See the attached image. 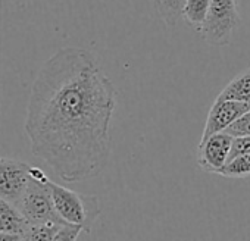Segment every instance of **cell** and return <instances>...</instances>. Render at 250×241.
<instances>
[{
  "label": "cell",
  "instance_id": "6da1fadb",
  "mask_svg": "<svg viewBox=\"0 0 250 241\" xmlns=\"http://www.w3.org/2000/svg\"><path fill=\"white\" fill-rule=\"evenodd\" d=\"M116 94L91 52L59 49L30 91L24 130L33 155L66 182L99 175L110 155Z\"/></svg>",
  "mask_w": 250,
  "mask_h": 241
},
{
  "label": "cell",
  "instance_id": "7a4b0ae2",
  "mask_svg": "<svg viewBox=\"0 0 250 241\" xmlns=\"http://www.w3.org/2000/svg\"><path fill=\"white\" fill-rule=\"evenodd\" d=\"M47 187L61 221L68 225L81 226L84 232H90L93 223L100 215L97 196L77 193L53 182L52 180H47Z\"/></svg>",
  "mask_w": 250,
  "mask_h": 241
},
{
  "label": "cell",
  "instance_id": "3957f363",
  "mask_svg": "<svg viewBox=\"0 0 250 241\" xmlns=\"http://www.w3.org/2000/svg\"><path fill=\"white\" fill-rule=\"evenodd\" d=\"M31 181L18 203V209L24 215L28 223H46V222H61L58 216L50 190L47 187V175L37 166H31Z\"/></svg>",
  "mask_w": 250,
  "mask_h": 241
},
{
  "label": "cell",
  "instance_id": "277c9868",
  "mask_svg": "<svg viewBox=\"0 0 250 241\" xmlns=\"http://www.w3.org/2000/svg\"><path fill=\"white\" fill-rule=\"evenodd\" d=\"M237 25L238 12L235 0H212L206 20L199 31L208 44L222 47L231 43Z\"/></svg>",
  "mask_w": 250,
  "mask_h": 241
},
{
  "label": "cell",
  "instance_id": "5b68a950",
  "mask_svg": "<svg viewBox=\"0 0 250 241\" xmlns=\"http://www.w3.org/2000/svg\"><path fill=\"white\" fill-rule=\"evenodd\" d=\"M31 166L25 162L0 158V199L18 206L31 181Z\"/></svg>",
  "mask_w": 250,
  "mask_h": 241
},
{
  "label": "cell",
  "instance_id": "8992f818",
  "mask_svg": "<svg viewBox=\"0 0 250 241\" xmlns=\"http://www.w3.org/2000/svg\"><path fill=\"white\" fill-rule=\"evenodd\" d=\"M232 139V136L222 131L200 140L197 147V165L209 174H219L228 163Z\"/></svg>",
  "mask_w": 250,
  "mask_h": 241
},
{
  "label": "cell",
  "instance_id": "52a82bcc",
  "mask_svg": "<svg viewBox=\"0 0 250 241\" xmlns=\"http://www.w3.org/2000/svg\"><path fill=\"white\" fill-rule=\"evenodd\" d=\"M249 110H250V104L234 101V100H222L216 97L208 113L202 140L212 134L225 131L235 119H238L241 115H244Z\"/></svg>",
  "mask_w": 250,
  "mask_h": 241
},
{
  "label": "cell",
  "instance_id": "ba28073f",
  "mask_svg": "<svg viewBox=\"0 0 250 241\" xmlns=\"http://www.w3.org/2000/svg\"><path fill=\"white\" fill-rule=\"evenodd\" d=\"M28 226L27 219L17 204L0 199V232L21 235Z\"/></svg>",
  "mask_w": 250,
  "mask_h": 241
},
{
  "label": "cell",
  "instance_id": "9c48e42d",
  "mask_svg": "<svg viewBox=\"0 0 250 241\" xmlns=\"http://www.w3.org/2000/svg\"><path fill=\"white\" fill-rule=\"evenodd\" d=\"M216 97L222 100H234L250 104V69L231 80Z\"/></svg>",
  "mask_w": 250,
  "mask_h": 241
},
{
  "label": "cell",
  "instance_id": "30bf717a",
  "mask_svg": "<svg viewBox=\"0 0 250 241\" xmlns=\"http://www.w3.org/2000/svg\"><path fill=\"white\" fill-rule=\"evenodd\" d=\"M65 223L46 222V223H28L25 231L20 235V241H53L58 231Z\"/></svg>",
  "mask_w": 250,
  "mask_h": 241
},
{
  "label": "cell",
  "instance_id": "8fae6325",
  "mask_svg": "<svg viewBox=\"0 0 250 241\" xmlns=\"http://www.w3.org/2000/svg\"><path fill=\"white\" fill-rule=\"evenodd\" d=\"M210 2L212 0H186V5L183 9V18L193 28L200 30L209 12Z\"/></svg>",
  "mask_w": 250,
  "mask_h": 241
},
{
  "label": "cell",
  "instance_id": "7c38bea8",
  "mask_svg": "<svg viewBox=\"0 0 250 241\" xmlns=\"http://www.w3.org/2000/svg\"><path fill=\"white\" fill-rule=\"evenodd\" d=\"M186 0H155V8L168 27H175L183 18Z\"/></svg>",
  "mask_w": 250,
  "mask_h": 241
},
{
  "label": "cell",
  "instance_id": "4fadbf2b",
  "mask_svg": "<svg viewBox=\"0 0 250 241\" xmlns=\"http://www.w3.org/2000/svg\"><path fill=\"white\" fill-rule=\"evenodd\" d=\"M225 178H244L250 175V153L231 159L218 174Z\"/></svg>",
  "mask_w": 250,
  "mask_h": 241
},
{
  "label": "cell",
  "instance_id": "5bb4252c",
  "mask_svg": "<svg viewBox=\"0 0 250 241\" xmlns=\"http://www.w3.org/2000/svg\"><path fill=\"white\" fill-rule=\"evenodd\" d=\"M225 133H228L232 137L250 136V110L246 112L244 115H241L238 119H235L234 122L225 130Z\"/></svg>",
  "mask_w": 250,
  "mask_h": 241
},
{
  "label": "cell",
  "instance_id": "9a60e30c",
  "mask_svg": "<svg viewBox=\"0 0 250 241\" xmlns=\"http://www.w3.org/2000/svg\"><path fill=\"white\" fill-rule=\"evenodd\" d=\"M250 153V136H244V137H234L232 139V144H231V152H229V159H234L237 156Z\"/></svg>",
  "mask_w": 250,
  "mask_h": 241
},
{
  "label": "cell",
  "instance_id": "2e32d148",
  "mask_svg": "<svg viewBox=\"0 0 250 241\" xmlns=\"http://www.w3.org/2000/svg\"><path fill=\"white\" fill-rule=\"evenodd\" d=\"M81 232H84L81 226H75V225H68V223H65V225L58 231V234L55 235L53 241H77Z\"/></svg>",
  "mask_w": 250,
  "mask_h": 241
},
{
  "label": "cell",
  "instance_id": "e0dca14e",
  "mask_svg": "<svg viewBox=\"0 0 250 241\" xmlns=\"http://www.w3.org/2000/svg\"><path fill=\"white\" fill-rule=\"evenodd\" d=\"M0 241H20V235H12V234H3V232H0Z\"/></svg>",
  "mask_w": 250,
  "mask_h": 241
}]
</instances>
